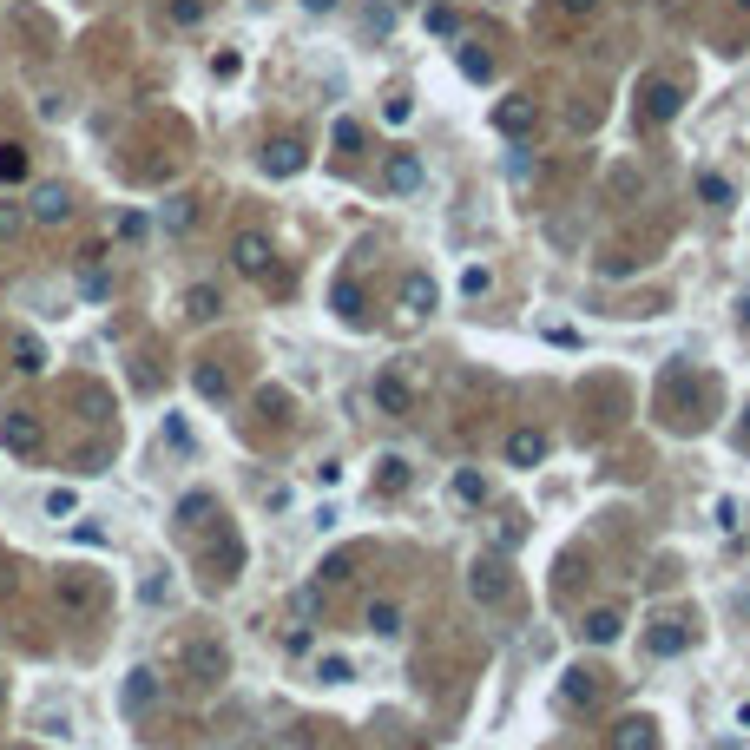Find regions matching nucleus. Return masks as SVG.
I'll return each instance as SVG.
<instances>
[{
  "instance_id": "1",
  "label": "nucleus",
  "mask_w": 750,
  "mask_h": 750,
  "mask_svg": "<svg viewBox=\"0 0 750 750\" xmlns=\"http://www.w3.org/2000/svg\"><path fill=\"white\" fill-rule=\"evenodd\" d=\"M178 672L198 678V685H218V678H231V652H224L218 639H204V632H198V639L178 645Z\"/></svg>"
},
{
  "instance_id": "2",
  "label": "nucleus",
  "mask_w": 750,
  "mask_h": 750,
  "mask_svg": "<svg viewBox=\"0 0 750 750\" xmlns=\"http://www.w3.org/2000/svg\"><path fill=\"white\" fill-rule=\"evenodd\" d=\"M231 257H237V270H244V277H270V264H277V250H270L264 231H244V237L231 244Z\"/></svg>"
},
{
  "instance_id": "3",
  "label": "nucleus",
  "mask_w": 750,
  "mask_h": 750,
  "mask_svg": "<svg viewBox=\"0 0 750 750\" xmlns=\"http://www.w3.org/2000/svg\"><path fill=\"white\" fill-rule=\"evenodd\" d=\"M27 211H33L40 224H66V218H73V191H66V185H33Z\"/></svg>"
},
{
  "instance_id": "4",
  "label": "nucleus",
  "mask_w": 750,
  "mask_h": 750,
  "mask_svg": "<svg viewBox=\"0 0 750 750\" xmlns=\"http://www.w3.org/2000/svg\"><path fill=\"white\" fill-rule=\"evenodd\" d=\"M125 718H145V711H152V704H158V672H152V665H139V672H125Z\"/></svg>"
},
{
  "instance_id": "5",
  "label": "nucleus",
  "mask_w": 750,
  "mask_h": 750,
  "mask_svg": "<svg viewBox=\"0 0 750 750\" xmlns=\"http://www.w3.org/2000/svg\"><path fill=\"white\" fill-rule=\"evenodd\" d=\"M257 165H264V178H297L303 172V145L297 139H270Z\"/></svg>"
},
{
  "instance_id": "6",
  "label": "nucleus",
  "mask_w": 750,
  "mask_h": 750,
  "mask_svg": "<svg viewBox=\"0 0 750 750\" xmlns=\"http://www.w3.org/2000/svg\"><path fill=\"white\" fill-rule=\"evenodd\" d=\"M0 441H7V454H40V422H33V415H7V422H0Z\"/></svg>"
},
{
  "instance_id": "7",
  "label": "nucleus",
  "mask_w": 750,
  "mask_h": 750,
  "mask_svg": "<svg viewBox=\"0 0 750 750\" xmlns=\"http://www.w3.org/2000/svg\"><path fill=\"white\" fill-rule=\"evenodd\" d=\"M435 297H441V290H435L428 270H408V277H402V310L408 316H428V310H435Z\"/></svg>"
},
{
  "instance_id": "8",
  "label": "nucleus",
  "mask_w": 750,
  "mask_h": 750,
  "mask_svg": "<svg viewBox=\"0 0 750 750\" xmlns=\"http://www.w3.org/2000/svg\"><path fill=\"white\" fill-rule=\"evenodd\" d=\"M540 454H547V435H540V428H514V435H507V461H514V468H533Z\"/></svg>"
},
{
  "instance_id": "9",
  "label": "nucleus",
  "mask_w": 750,
  "mask_h": 750,
  "mask_svg": "<svg viewBox=\"0 0 750 750\" xmlns=\"http://www.w3.org/2000/svg\"><path fill=\"white\" fill-rule=\"evenodd\" d=\"M389 191H422V158H415V152H395L389 158Z\"/></svg>"
},
{
  "instance_id": "10",
  "label": "nucleus",
  "mask_w": 750,
  "mask_h": 750,
  "mask_svg": "<svg viewBox=\"0 0 750 750\" xmlns=\"http://www.w3.org/2000/svg\"><path fill=\"white\" fill-rule=\"evenodd\" d=\"M678 112V86H665V79H652V86H645V119H672Z\"/></svg>"
},
{
  "instance_id": "11",
  "label": "nucleus",
  "mask_w": 750,
  "mask_h": 750,
  "mask_svg": "<svg viewBox=\"0 0 750 750\" xmlns=\"http://www.w3.org/2000/svg\"><path fill=\"white\" fill-rule=\"evenodd\" d=\"M468 586H474V599H481V606H494V599L507 593V579H500V566H494V560H481V566H474V579H468Z\"/></svg>"
},
{
  "instance_id": "12",
  "label": "nucleus",
  "mask_w": 750,
  "mask_h": 750,
  "mask_svg": "<svg viewBox=\"0 0 750 750\" xmlns=\"http://www.w3.org/2000/svg\"><path fill=\"white\" fill-rule=\"evenodd\" d=\"M191 382H198V395H211V402H224V395H231V375H224L218 362H198V369H191Z\"/></svg>"
},
{
  "instance_id": "13",
  "label": "nucleus",
  "mask_w": 750,
  "mask_h": 750,
  "mask_svg": "<svg viewBox=\"0 0 750 750\" xmlns=\"http://www.w3.org/2000/svg\"><path fill=\"white\" fill-rule=\"evenodd\" d=\"M185 310L198 316V323H211V316L224 310V297H218V290H211V283H191V290H185Z\"/></svg>"
},
{
  "instance_id": "14",
  "label": "nucleus",
  "mask_w": 750,
  "mask_h": 750,
  "mask_svg": "<svg viewBox=\"0 0 750 750\" xmlns=\"http://www.w3.org/2000/svg\"><path fill=\"white\" fill-rule=\"evenodd\" d=\"M211 514H218V494H204V487H198V494H185V500H178V520H185V527H204Z\"/></svg>"
},
{
  "instance_id": "15",
  "label": "nucleus",
  "mask_w": 750,
  "mask_h": 750,
  "mask_svg": "<svg viewBox=\"0 0 750 750\" xmlns=\"http://www.w3.org/2000/svg\"><path fill=\"white\" fill-rule=\"evenodd\" d=\"M369 632H375V639H395V632H402V612H395L389 599H375V606H369Z\"/></svg>"
},
{
  "instance_id": "16",
  "label": "nucleus",
  "mask_w": 750,
  "mask_h": 750,
  "mask_svg": "<svg viewBox=\"0 0 750 750\" xmlns=\"http://www.w3.org/2000/svg\"><path fill=\"white\" fill-rule=\"evenodd\" d=\"M375 402L389 408V415H402V408H408V382H402V375H382V382H375Z\"/></svg>"
},
{
  "instance_id": "17",
  "label": "nucleus",
  "mask_w": 750,
  "mask_h": 750,
  "mask_svg": "<svg viewBox=\"0 0 750 750\" xmlns=\"http://www.w3.org/2000/svg\"><path fill=\"white\" fill-rule=\"evenodd\" d=\"M494 125H500V132H527V125H533V106H527V99H507V106L494 112Z\"/></svg>"
},
{
  "instance_id": "18",
  "label": "nucleus",
  "mask_w": 750,
  "mask_h": 750,
  "mask_svg": "<svg viewBox=\"0 0 750 750\" xmlns=\"http://www.w3.org/2000/svg\"><path fill=\"white\" fill-rule=\"evenodd\" d=\"M0 185H27V152L20 145H0Z\"/></svg>"
},
{
  "instance_id": "19",
  "label": "nucleus",
  "mask_w": 750,
  "mask_h": 750,
  "mask_svg": "<svg viewBox=\"0 0 750 750\" xmlns=\"http://www.w3.org/2000/svg\"><path fill=\"white\" fill-rule=\"evenodd\" d=\"M329 303H336V310H343L349 323H362V290H356V283H349V277L336 283V290H329Z\"/></svg>"
},
{
  "instance_id": "20",
  "label": "nucleus",
  "mask_w": 750,
  "mask_h": 750,
  "mask_svg": "<svg viewBox=\"0 0 750 750\" xmlns=\"http://www.w3.org/2000/svg\"><path fill=\"white\" fill-rule=\"evenodd\" d=\"M586 639H593V645L619 639V612H593V619H586Z\"/></svg>"
},
{
  "instance_id": "21",
  "label": "nucleus",
  "mask_w": 750,
  "mask_h": 750,
  "mask_svg": "<svg viewBox=\"0 0 750 750\" xmlns=\"http://www.w3.org/2000/svg\"><path fill=\"white\" fill-rule=\"evenodd\" d=\"M698 198L704 204H731V185H724L718 172H698Z\"/></svg>"
},
{
  "instance_id": "22",
  "label": "nucleus",
  "mask_w": 750,
  "mask_h": 750,
  "mask_svg": "<svg viewBox=\"0 0 750 750\" xmlns=\"http://www.w3.org/2000/svg\"><path fill=\"white\" fill-rule=\"evenodd\" d=\"M14 362H20V369H27V375H40V369H47V349H40V343H33V336H27V343L14 349Z\"/></svg>"
},
{
  "instance_id": "23",
  "label": "nucleus",
  "mask_w": 750,
  "mask_h": 750,
  "mask_svg": "<svg viewBox=\"0 0 750 750\" xmlns=\"http://www.w3.org/2000/svg\"><path fill=\"white\" fill-rule=\"evenodd\" d=\"M165 231H191V204H185V198L165 204Z\"/></svg>"
},
{
  "instance_id": "24",
  "label": "nucleus",
  "mask_w": 750,
  "mask_h": 750,
  "mask_svg": "<svg viewBox=\"0 0 750 750\" xmlns=\"http://www.w3.org/2000/svg\"><path fill=\"white\" fill-rule=\"evenodd\" d=\"M73 507H79V500H73V487H53V494H47V514H53V520H66Z\"/></svg>"
},
{
  "instance_id": "25",
  "label": "nucleus",
  "mask_w": 750,
  "mask_h": 750,
  "mask_svg": "<svg viewBox=\"0 0 750 750\" xmlns=\"http://www.w3.org/2000/svg\"><path fill=\"white\" fill-rule=\"evenodd\" d=\"M336 145H343V152H362V125L356 119H336Z\"/></svg>"
},
{
  "instance_id": "26",
  "label": "nucleus",
  "mask_w": 750,
  "mask_h": 750,
  "mask_svg": "<svg viewBox=\"0 0 750 750\" xmlns=\"http://www.w3.org/2000/svg\"><path fill=\"white\" fill-rule=\"evenodd\" d=\"M316 678H323V685H343V678H349V658H323V665H316Z\"/></svg>"
},
{
  "instance_id": "27",
  "label": "nucleus",
  "mask_w": 750,
  "mask_h": 750,
  "mask_svg": "<svg viewBox=\"0 0 750 750\" xmlns=\"http://www.w3.org/2000/svg\"><path fill=\"white\" fill-rule=\"evenodd\" d=\"M454 494H461V500H481L487 481H481V474H454Z\"/></svg>"
},
{
  "instance_id": "28",
  "label": "nucleus",
  "mask_w": 750,
  "mask_h": 750,
  "mask_svg": "<svg viewBox=\"0 0 750 750\" xmlns=\"http://www.w3.org/2000/svg\"><path fill=\"white\" fill-rule=\"evenodd\" d=\"M349 579V553H336V560H323V586H343Z\"/></svg>"
},
{
  "instance_id": "29",
  "label": "nucleus",
  "mask_w": 750,
  "mask_h": 750,
  "mask_svg": "<svg viewBox=\"0 0 750 750\" xmlns=\"http://www.w3.org/2000/svg\"><path fill=\"white\" fill-rule=\"evenodd\" d=\"M198 14H204V0H172V20H178V27H191Z\"/></svg>"
},
{
  "instance_id": "30",
  "label": "nucleus",
  "mask_w": 750,
  "mask_h": 750,
  "mask_svg": "<svg viewBox=\"0 0 750 750\" xmlns=\"http://www.w3.org/2000/svg\"><path fill=\"white\" fill-rule=\"evenodd\" d=\"M165 441H172V448H191V428H185V422H178V415H172V422H165Z\"/></svg>"
},
{
  "instance_id": "31",
  "label": "nucleus",
  "mask_w": 750,
  "mask_h": 750,
  "mask_svg": "<svg viewBox=\"0 0 750 750\" xmlns=\"http://www.w3.org/2000/svg\"><path fill=\"white\" fill-rule=\"evenodd\" d=\"M237 66H244L237 53H218V60H211V73H218V79H237Z\"/></svg>"
},
{
  "instance_id": "32",
  "label": "nucleus",
  "mask_w": 750,
  "mask_h": 750,
  "mask_svg": "<svg viewBox=\"0 0 750 750\" xmlns=\"http://www.w3.org/2000/svg\"><path fill=\"white\" fill-rule=\"evenodd\" d=\"M303 7H310V14H329V7H336V0H303Z\"/></svg>"
},
{
  "instance_id": "33",
  "label": "nucleus",
  "mask_w": 750,
  "mask_h": 750,
  "mask_svg": "<svg viewBox=\"0 0 750 750\" xmlns=\"http://www.w3.org/2000/svg\"><path fill=\"white\" fill-rule=\"evenodd\" d=\"M560 7H573V14H586V7H593V0H560Z\"/></svg>"
},
{
  "instance_id": "34",
  "label": "nucleus",
  "mask_w": 750,
  "mask_h": 750,
  "mask_svg": "<svg viewBox=\"0 0 750 750\" xmlns=\"http://www.w3.org/2000/svg\"><path fill=\"white\" fill-rule=\"evenodd\" d=\"M744 7H750V0H744Z\"/></svg>"
}]
</instances>
